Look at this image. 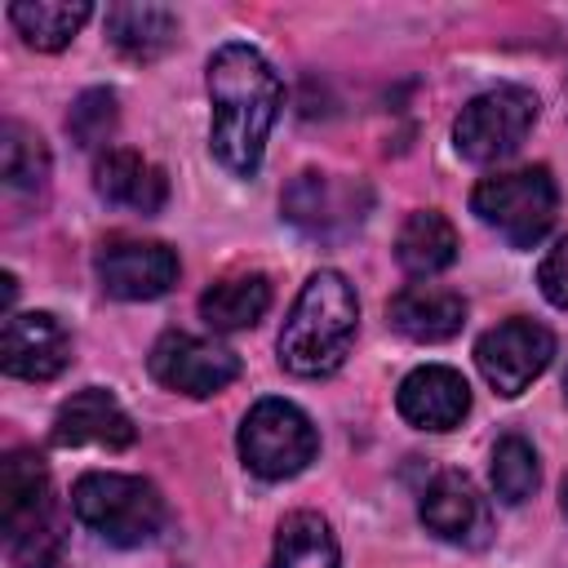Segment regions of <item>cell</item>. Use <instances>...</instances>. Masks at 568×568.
Wrapping results in <instances>:
<instances>
[{"mask_svg":"<svg viewBox=\"0 0 568 568\" xmlns=\"http://www.w3.org/2000/svg\"><path fill=\"white\" fill-rule=\"evenodd\" d=\"M204 84H209V106H213L209 146L217 164L231 169L235 178H253L262 169L271 124L284 106V84L275 67L253 44L226 40L213 49Z\"/></svg>","mask_w":568,"mask_h":568,"instance_id":"1","label":"cell"},{"mask_svg":"<svg viewBox=\"0 0 568 568\" xmlns=\"http://www.w3.org/2000/svg\"><path fill=\"white\" fill-rule=\"evenodd\" d=\"M133 439H138L133 417L102 386L75 390L53 417V444L58 448H84V444H93V448H129Z\"/></svg>","mask_w":568,"mask_h":568,"instance_id":"14","label":"cell"},{"mask_svg":"<svg viewBox=\"0 0 568 568\" xmlns=\"http://www.w3.org/2000/svg\"><path fill=\"white\" fill-rule=\"evenodd\" d=\"M89 18H93L89 0H18V4H9L13 31L22 36V44H31L40 53L67 49Z\"/></svg>","mask_w":568,"mask_h":568,"instance_id":"20","label":"cell"},{"mask_svg":"<svg viewBox=\"0 0 568 568\" xmlns=\"http://www.w3.org/2000/svg\"><path fill=\"white\" fill-rule=\"evenodd\" d=\"M71 364V333L53 311H13L4 315L0 368L22 382H53Z\"/></svg>","mask_w":568,"mask_h":568,"instance_id":"11","label":"cell"},{"mask_svg":"<svg viewBox=\"0 0 568 568\" xmlns=\"http://www.w3.org/2000/svg\"><path fill=\"white\" fill-rule=\"evenodd\" d=\"M537 284H541V297L559 311H568V235L541 257L537 266Z\"/></svg>","mask_w":568,"mask_h":568,"instance_id":"25","label":"cell"},{"mask_svg":"<svg viewBox=\"0 0 568 568\" xmlns=\"http://www.w3.org/2000/svg\"><path fill=\"white\" fill-rule=\"evenodd\" d=\"M146 368L160 386H169L178 395H191V399H204V395L226 390L240 377V355L231 346L213 342V337L169 328V333L155 337V346L146 355Z\"/></svg>","mask_w":568,"mask_h":568,"instance_id":"8","label":"cell"},{"mask_svg":"<svg viewBox=\"0 0 568 568\" xmlns=\"http://www.w3.org/2000/svg\"><path fill=\"white\" fill-rule=\"evenodd\" d=\"M53 568H62V564H53Z\"/></svg>","mask_w":568,"mask_h":568,"instance_id":"28","label":"cell"},{"mask_svg":"<svg viewBox=\"0 0 568 568\" xmlns=\"http://www.w3.org/2000/svg\"><path fill=\"white\" fill-rule=\"evenodd\" d=\"M537 111H541V102L524 84L484 89L453 120V146L470 164H497V160H506V155L519 151V142L528 138V129L537 124Z\"/></svg>","mask_w":568,"mask_h":568,"instance_id":"6","label":"cell"},{"mask_svg":"<svg viewBox=\"0 0 568 568\" xmlns=\"http://www.w3.org/2000/svg\"><path fill=\"white\" fill-rule=\"evenodd\" d=\"M98 284L120 302H151L178 284V253L160 240L111 235L93 253Z\"/></svg>","mask_w":568,"mask_h":568,"instance_id":"10","label":"cell"},{"mask_svg":"<svg viewBox=\"0 0 568 568\" xmlns=\"http://www.w3.org/2000/svg\"><path fill=\"white\" fill-rule=\"evenodd\" d=\"M106 36H111V44L124 58L151 62V58H160L178 40V13L169 4L124 0V4H111L106 9Z\"/></svg>","mask_w":568,"mask_h":568,"instance_id":"17","label":"cell"},{"mask_svg":"<svg viewBox=\"0 0 568 568\" xmlns=\"http://www.w3.org/2000/svg\"><path fill=\"white\" fill-rule=\"evenodd\" d=\"M93 191L115 209L160 213L169 200V178L146 155H138L129 146H111L93 160Z\"/></svg>","mask_w":568,"mask_h":568,"instance_id":"15","label":"cell"},{"mask_svg":"<svg viewBox=\"0 0 568 568\" xmlns=\"http://www.w3.org/2000/svg\"><path fill=\"white\" fill-rule=\"evenodd\" d=\"M337 564H342V550H337V537L324 515L293 510L280 519L275 550H271L266 568H337Z\"/></svg>","mask_w":568,"mask_h":568,"instance_id":"21","label":"cell"},{"mask_svg":"<svg viewBox=\"0 0 568 568\" xmlns=\"http://www.w3.org/2000/svg\"><path fill=\"white\" fill-rule=\"evenodd\" d=\"M493 493L506 501V506H519L537 493V479H541V466H537V448L524 439V435H501L493 444Z\"/></svg>","mask_w":568,"mask_h":568,"instance_id":"23","label":"cell"},{"mask_svg":"<svg viewBox=\"0 0 568 568\" xmlns=\"http://www.w3.org/2000/svg\"><path fill=\"white\" fill-rule=\"evenodd\" d=\"M364 209H368V186L364 182L315 173V169L297 173L280 195V213L297 231L320 235V240H337V235L355 231L364 222Z\"/></svg>","mask_w":568,"mask_h":568,"instance_id":"9","label":"cell"},{"mask_svg":"<svg viewBox=\"0 0 568 568\" xmlns=\"http://www.w3.org/2000/svg\"><path fill=\"white\" fill-rule=\"evenodd\" d=\"M71 515L102 537L106 546H146L164 532L169 506L160 488L142 475H120V470H89L71 488Z\"/></svg>","mask_w":568,"mask_h":568,"instance_id":"3","label":"cell"},{"mask_svg":"<svg viewBox=\"0 0 568 568\" xmlns=\"http://www.w3.org/2000/svg\"><path fill=\"white\" fill-rule=\"evenodd\" d=\"M564 399H568V368H564Z\"/></svg>","mask_w":568,"mask_h":568,"instance_id":"27","label":"cell"},{"mask_svg":"<svg viewBox=\"0 0 568 568\" xmlns=\"http://www.w3.org/2000/svg\"><path fill=\"white\" fill-rule=\"evenodd\" d=\"M555 359V333L528 315H515V320H501L497 328H488L479 342H475V364L484 373V382L501 395V399H515L524 395Z\"/></svg>","mask_w":568,"mask_h":568,"instance_id":"7","label":"cell"},{"mask_svg":"<svg viewBox=\"0 0 568 568\" xmlns=\"http://www.w3.org/2000/svg\"><path fill=\"white\" fill-rule=\"evenodd\" d=\"M111 129H115V93L111 89H84L67 115V133L80 146H98L111 138Z\"/></svg>","mask_w":568,"mask_h":568,"instance_id":"24","label":"cell"},{"mask_svg":"<svg viewBox=\"0 0 568 568\" xmlns=\"http://www.w3.org/2000/svg\"><path fill=\"white\" fill-rule=\"evenodd\" d=\"M271 311V280L262 271H240L200 293V320L213 333H240L253 328Z\"/></svg>","mask_w":568,"mask_h":568,"instance_id":"18","label":"cell"},{"mask_svg":"<svg viewBox=\"0 0 568 568\" xmlns=\"http://www.w3.org/2000/svg\"><path fill=\"white\" fill-rule=\"evenodd\" d=\"M453 257H457V231L439 209H417L404 217V226L395 235V262L408 275L430 280V275L448 271Z\"/></svg>","mask_w":568,"mask_h":568,"instance_id":"19","label":"cell"},{"mask_svg":"<svg viewBox=\"0 0 568 568\" xmlns=\"http://www.w3.org/2000/svg\"><path fill=\"white\" fill-rule=\"evenodd\" d=\"M390 324L408 342H448L466 324V297L444 284H404L390 297Z\"/></svg>","mask_w":568,"mask_h":568,"instance_id":"16","label":"cell"},{"mask_svg":"<svg viewBox=\"0 0 568 568\" xmlns=\"http://www.w3.org/2000/svg\"><path fill=\"white\" fill-rule=\"evenodd\" d=\"M395 408L417 430H453L470 413V386L448 364H422L399 382Z\"/></svg>","mask_w":568,"mask_h":568,"instance_id":"12","label":"cell"},{"mask_svg":"<svg viewBox=\"0 0 568 568\" xmlns=\"http://www.w3.org/2000/svg\"><path fill=\"white\" fill-rule=\"evenodd\" d=\"M422 524L439 537V541H453V546H484L488 532H493V515H488V501L479 497V488L457 475V470H444L430 479V488L422 493Z\"/></svg>","mask_w":568,"mask_h":568,"instance_id":"13","label":"cell"},{"mask_svg":"<svg viewBox=\"0 0 568 568\" xmlns=\"http://www.w3.org/2000/svg\"><path fill=\"white\" fill-rule=\"evenodd\" d=\"M559 506H564V515H568V475H564V484H559Z\"/></svg>","mask_w":568,"mask_h":568,"instance_id":"26","label":"cell"},{"mask_svg":"<svg viewBox=\"0 0 568 568\" xmlns=\"http://www.w3.org/2000/svg\"><path fill=\"white\" fill-rule=\"evenodd\" d=\"M359 328V297L342 271H315L293 297L280 328V368L293 377H328L342 368Z\"/></svg>","mask_w":568,"mask_h":568,"instance_id":"2","label":"cell"},{"mask_svg":"<svg viewBox=\"0 0 568 568\" xmlns=\"http://www.w3.org/2000/svg\"><path fill=\"white\" fill-rule=\"evenodd\" d=\"M0 178L9 191H40L49 182V146L22 120H4L0 129Z\"/></svg>","mask_w":568,"mask_h":568,"instance_id":"22","label":"cell"},{"mask_svg":"<svg viewBox=\"0 0 568 568\" xmlns=\"http://www.w3.org/2000/svg\"><path fill=\"white\" fill-rule=\"evenodd\" d=\"M470 209L475 217L497 231L510 248H532L546 240V231L555 226V209H559V191L550 169L528 164V169H510V173H493L470 191Z\"/></svg>","mask_w":568,"mask_h":568,"instance_id":"4","label":"cell"},{"mask_svg":"<svg viewBox=\"0 0 568 568\" xmlns=\"http://www.w3.org/2000/svg\"><path fill=\"white\" fill-rule=\"evenodd\" d=\"M235 448H240V462L257 475V479H293L302 475L315 453H320V435H315V422L293 404V399H257L244 422H240V435H235Z\"/></svg>","mask_w":568,"mask_h":568,"instance_id":"5","label":"cell"}]
</instances>
